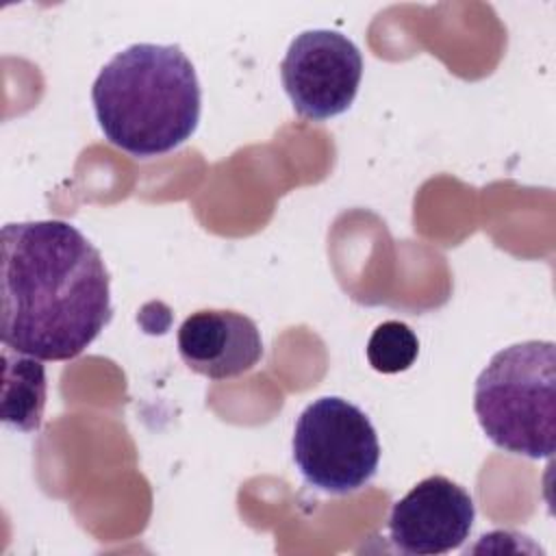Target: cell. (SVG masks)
Segmentation results:
<instances>
[{"instance_id": "8992f818", "label": "cell", "mask_w": 556, "mask_h": 556, "mask_svg": "<svg viewBox=\"0 0 556 556\" xmlns=\"http://www.w3.org/2000/svg\"><path fill=\"white\" fill-rule=\"evenodd\" d=\"M473 517V500L460 484L428 476L393 504L387 528L400 552L434 556L460 547L469 539Z\"/></svg>"}, {"instance_id": "6da1fadb", "label": "cell", "mask_w": 556, "mask_h": 556, "mask_svg": "<svg viewBox=\"0 0 556 556\" xmlns=\"http://www.w3.org/2000/svg\"><path fill=\"white\" fill-rule=\"evenodd\" d=\"M2 345L41 361L83 354L111 321V280L96 245L63 219L2 226Z\"/></svg>"}, {"instance_id": "52a82bcc", "label": "cell", "mask_w": 556, "mask_h": 556, "mask_svg": "<svg viewBox=\"0 0 556 556\" xmlns=\"http://www.w3.org/2000/svg\"><path fill=\"white\" fill-rule=\"evenodd\" d=\"M178 352L189 369L211 380L250 371L263 356L256 324L237 311L204 308L191 313L178 328Z\"/></svg>"}, {"instance_id": "5b68a950", "label": "cell", "mask_w": 556, "mask_h": 556, "mask_svg": "<svg viewBox=\"0 0 556 556\" xmlns=\"http://www.w3.org/2000/svg\"><path fill=\"white\" fill-rule=\"evenodd\" d=\"M363 56L337 30H304L280 63L282 87L300 117L324 122L350 109L358 93Z\"/></svg>"}, {"instance_id": "ba28073f", "label": "cell", "mask_w": 556, "mask_h": 556, "mask_svg": "<svg viewBox=\"0 0 556 556\" xmlns=\"http://www.w3.org/2000/svg\"><path fill=\"white\" fill-rule=\"evenodd\" d=\"M2 421L20 432L39 430L46 408V367L41 358L2 350Z\"/></svg>"}, {"instance_id": "277c9868", "label": "cell", "mask_w": 556, "mask_h": 556, "mask_svg": "<svg viewBox=\"0 0 556 556\" xmlns=\"http://www.w3.org/2000/svg\"><path fill=\"white\" fill-rule=\"evenodd\" d=\"M291 447L306 484L330 495L363 489L380 463V443L369 417L337 395L319 397L300 413Z\"/></svg>"}, {"instance_id": "3957f363", "label": "cell", "mask_w": 556, "mask_h": 556, "mask_svg": "<svg viewBox=\"0 0 556 556\" xmlns=\"http://www.w3.org/2000/svg\"><path fill=\"white\" fill-rule=\"evenodd\" d=\"M473 410L495 447L549 458L556 439V345L521 341L495 352L476 380Z\"/></svg>"}, {"instance_id": "9c48e42d", "label": "cell", "mask_w": 556, "mask_h": 556, "mask_svg": "<svg viewBox=\"0 0 556 556\" xmlns=\"http://www.w3.org/2000/svg\"><path fill=\"white\" fill-rule=\"evenodd\" d=\"M419 354V341L404 321H382L367 341V361L380 374L406 371Z\"/></svg>"}, {"instance_id": "7a4b0ae2", "label": "cell", "mask_w": 556, "mask_h": 556, "mask_svg": "<svg viewBox=\"0 0 556 556\" xmlns=\"http://www.w3.org/2000/svg\"><path fill=\"white\" fill-rule=\"evenodd\" d=\"M91 102L111 146L150 159L191 139L200 122L202 89L180 46L132 43L100 70Z\"/></svg>"}]
</instances>
